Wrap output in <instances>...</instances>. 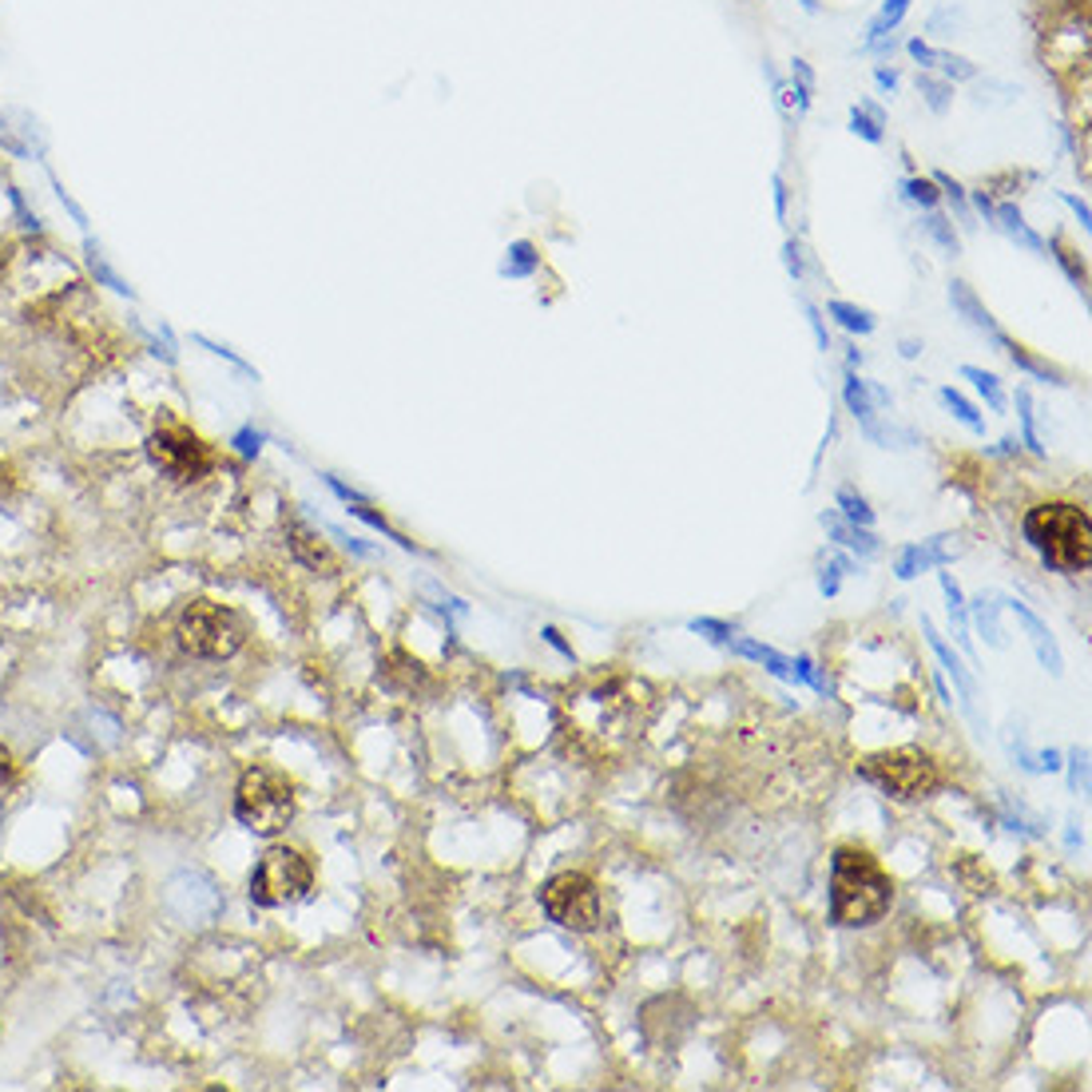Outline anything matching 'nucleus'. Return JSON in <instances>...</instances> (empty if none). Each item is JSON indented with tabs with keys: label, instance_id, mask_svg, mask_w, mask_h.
<instances>
[{
	"label": "nucleus",
	"instance_id": "1",
	"mask_svg": "<svg viewBox=\"0 0 1092 1092\" xmlns=\"http://www.w3.org/2000/svg\"><path fill=\"white\" fill-rule=\"evenodd\" d=\"M894 902V882L874 854L859 847H838L831 859V921L859 930L874 926Z\"/></svg>",
	"mask_w": 1092,
	"mask_h": 1092
},
{
	"label": "nucleus",
	"instance_id": "2",
	"mask_svg": "<svg viewBox=\"0 0 1092 1092\" xmlns=\"http://www.w3.org/2000/svg\"><path fill=\"white\" fill-rule=\"evenodd\" d=\"M1021 532L1029 540L1037 556L1053 572H1065V577H1077V572H1089L1092 565V525L1089 513L1080 504L1068 501H1044L1033 504L1025 521H1021Z\"/></svg>",
	"mask_w": 1092,
	"mask_h": 1092
},
{
	"label": "nucleus",
	"instance_id": "3",
	"mask_svg": "<svg viewBox=\"0 0 1092 1092\" xmlns=\"http://www.w3.org/2000/svg\"><path fill=\"white\" fill-rule=\"evenodd\" d=\"M295 783L283 771L251 767L234 791V819L255 835H279L295 819Z\"/></svg>",
	"mask_w": 1092,
	"mask_h": 1092
},
{
	"label": "nucleus",
	"instance_id": "4",
	"mask_svg": "<svg viewBox=\"0 0 1092 1092\" xmlns=\"http://www.w3.org/2000/svg\"><path fill=\"white\" fill-rule=\"evenodd\" d=\"M175 639L187 656H199V660H227L234 651L243 648L246 628L243 620L223 608V604L211 601H196L187 604L179 624H175Z\"/></svg>",
	"mask_w": 1092,
	"mask_h": 1092
},
{
	"label": "nucleus",
	"instance_id": "5",
	"mask_svg": "<svg viewBox=\"0 0 1092 1092\" xmlns=\"http://www.w3.org/2000/svg\"><path fill=\"white\" fill-rule=\"evenodd\" d=\"M314 886V866L302 850L295 847H270L262 859H258L255 874H251V902L262 909L286 906V902H298V898L310 894Z\"/></svg>",
	"mask_w": 1092,
	"mask_h": 1092
},
{
	"label": "nucleus",
	"instance_id": "6",
	"mask_svg": "<svg viewBox=\"0 0 1092 1092\" xmlns=\"http://www.w3.org/2000/svg\"><path fill=\"white\" fill-rule=\"evenodd\" d=\"M148 457L151 466L167 473L172 481H199L207 477L211 466H215V454H211V445L199 437L191 426L175 418H163L148 437Z\"/></svg>",
	"mask_w": 1092,
	"mask_h": 1092
},
{
	"label": "nucleus",
	"instance_id": "7",
	"mask_svg": "<svg viewBox=\"0 0 1092 1092\" xmlns=\"http://www.w3.org/2000/svg\"><path fill=\"white\" fill-rule=\"evenodd\" d=\"M862 779H871L874 786H882L886 795L894 798H926L938 791L942 774L933 767L930 755H921L914 747H898V751H878L859 767Z\"/></svg>",
	"mask_w": 1092,
	"mask_h": 1092
},
{
	"label": "nucleus",
	"instance_id": "8",
	"mask_svg": "<svg viewBox=\"0 0 1092 1092\" xmlns=\"http://www.w3.org/2000/svg\"><path fill=\"white\" fill-rule=\"evenodd\" d=\"M540 906H544L549 921H556L561 930L592 933L601 926V890H596L589 874L568 871L549 878L544 890H540Z\"/></svg>",
	"mask_w": 1092,
	"mask_h": 1092
},
{
	"label": "nucleus",
	"instance_id": "9",
	"mask_svg": "<svg viewBox=\"0 0 1092 1092\" xmlns=\"http://www.w3.org/2000/svg\"><path fill=\"white\" fill-rule=\"evenodd\" d=\"M167 906H172L184 921H191V926H207V921L219 914V894H215V886H211L207 878H199V874H179V878L167 886Z\"/></svg>",
	"mask_w": 1092,
	"mask_h": 1092
},
{
	"label": "nucleus",
	"instance_id": "10",
	"mask_svg": "<svg viewBox=\"0 0 1092 1092\" xmlns=\"http://www.w3.org/2000/svg\"><path fill=\"white\" fill-rule=\"evenodd\" d=\"M291 553H295L307 568H314L319 577H338V572H342L338 553H334L319 532H310L307 525H291Z\"/></svg>",
	"mask_w": 1092,
	"mask_h": 1092
},
{
	"label": "nucleus",
	"instance_id": "11",
	"mask_svg": "<svg viewBox=\"0 0 1092 1092\" xmlns=\"http://www.w3.org/2000/svg\"><path fill=\"white\" fill-rule=\"evenodd\" d=\"M1009 604V612L1017 616L1021 620V628H1025V636H1029V644H1033V651H1037V660H1041V668L1049 675H1065V660H1061V648H1056V639H1053V632L1041 624V616H1033L1029 608L1021 601H1006Z\"/></svg>",
	"mask_w": 1092,
	"mask_h": 1092
},
{
	"label": "nucleus",
	"instance_id": "12",
	"mask_svg": "<svg viewBox=\"0 0 1092 1092\" xmlns=\"http://www.w3.org/2000/svg\"><path fill=\"white\" fill-rule=\"evenodd\" d=\"M921 628H926V639H930V648H933V656L942 660V668L949 675H954V684H958V696H961V707L970 715H978V707H973V700H978V684H973V675H970V668L961 663V656L949 644H945L942 636H938V628L930 624V620H921Z\"/></svg>",
	"mask_w": 1092,
	"mask_h": 1092
},
{
	"label": "nucleus",
	"instance_id": "13",
	"mask_svg": "<svg viewBox=\"0 0 1092 1092\" xmlns=\"http://www.w3.org/2000/svg\"><path fill=\"white\" fill-rule=\"evenodd\" d=\"M949 302H954V310H958L961 319L970 322L973 331H982L985 338H994L997 346H1006V334H1001V326H997V319L989 314V310L982 307V298L973 295L970 291V283H961V279H954L949 283Z\"/></svg>",
	"mask_w": 1092,
	"mask_h": 1092
},
{
	"label": "nucleus",
	"instance_id": "14",
	"mask_svg": "<svg viewBox=\"0 0 1092 1092\" xmlns=\"http://www.w3.org/2000/svg\"><path fill=\"white\" fill-rule=\"evenodd\" d=\"M945 561H954L949 537H933V540H926V544H909V549H902V553H898L894 572L902 580H914L918 572H926V568H933V565H945Z\"/></svg>",
	"mask_w": 1092,
	"mask_h": 1092
},
{
	"label": "nucleus",
	"instance_id": "15",
	"mask_svg": "<svg viewBox=\"0 0 1092 1092\" xmlns=\"http://www.w3.org/2000/svg\"><path fill=\"white\" fill-rule=\"evenodd\" d=\"M994 227H997V231H1006L1017 246L1033 251V255H1041V251H1044V239L1033 231L1029 223H1025V215H1021L1017 203H994Z\"/></svg>",
	"mask_w": 1092,
	"mask_h": 1092
},
{
	"label": "nucleus",
	"instance_id": "16",
	"mask_svg": "<svg viewBox=\"0 0 1092 1092\" xmlns=\"http://www.w3.org/2000/svg\"><path fill=\"white\" fill-rule=\"evenodd\" d=\"M727 648L739 651V656H747V660H755V663H763V668H767L771 675H779V679H795V668H791V660H786V656H779L774 648H767V644H759V639L731 636V639H727Z\"/></svg>",
	"mask_w": 1092,
	"mask_h": 1092
},
{
	"label": "nucleus",
	"instance_id": "17",
	"mask_svg": "<svg viewBox=\"0 0 1092 1092\" xmlns=\"http://www.w3.org/2000/svg\"><path fill=\"white\" fill-rule=\"evenodd\" d=\"M823 525L831 528V537L835 540H842L847 549H854L859 556H878V540L866 532V525H854V521H847V516H838V513H823Z\"/></svg>",
	"mask_w": 1092,
	"mask_h": 1092
},
{
	"label": "nucleus",
	"instance_id": "18",
	"mask_svg": "<svg viewBox=\"0 0 1092 1092\" xmlns=\"http://www.w3.org/2000/svg\"><path fill=\"white\" fill-rule=\"evenodd\" d=\"M1001 350H1006V354H1009V362H1013V366L1025 369V374H1033V378H1037V381H1049V386H1068L1061 369L1049 366L1044 358H1037V354H1033V350H1025V346L1009 342V338H1006V346H1001Z\"/></svg>",
	"mask_w": 1092,
	"mask_h": 1092
},
{
	"label": "nucleus",
	"instance_id": "19",
	"mask_svg": "<svg viewBox=\"0 0 1092 1092\" xmlns=\"http://www.w3.org/2000/svg\"><path fill=\"white\" fill-rule=\"evenodd\" d=\"M537 270H540L537 246L528 243V239H516V243H509V251H504V262H501L504 279H532Z\"/></svg>",
	"mask_w": 1092,
	"mask_h": 1092
},
{
	"label": "nucleus",
	"instance_id": "20",
	"mask_svg": "<svg viewBox=\"0 0 1092 1092\" xmlns=\"http://www.w3.org/2000/svg\"><path fill=\"white\" fill-rule=\"evenodd\" d=\"M842 402H847V409L859 418V426L862 430H871L874 421V402H871V390H866V381L854 374V369H847V381H842Z\"/></svg>",
	"mask_w": 1092,
	"mask_h": 1092
},
{
	"label": "nucleus",
	"instance_id": "21",
	"mask_svg": "<svg viewBox=\"0 0 1092 1092\" xmlns=\"http://www.w3.org/2000/svg\"><path fill=\"white\" fill-rule=\"evenodd\" d=\"M961 378L973 381V390L982 393L985 405H989L994 414H1006L1009 397H1006V390H1001V378H997V374H989V369H982V366H961Z\"/></svg>",
	"mask_w": 1092,
	"mask_h": 1092
},
{
	"label": "nucleus",
	"instance_id": "22",
	"mask_svg": "<svg viewBox=\"0 0 1092 1092\" xmlns=\"http://www.w3.org/2000/svg\"><path fill=\"white\" fill-rule=\"evenodd\" d=\"M918 96L933 116H945V111L954 108V84L933 72H918Z\"/></svg>",
	"mask_w": 1092,
	"mask_h": 1092
},
{
	"label": "nucleus",
	"instance_id": "23",
	"mask_svg": "<svg viewBox=\"0 0 1092 1092\" xmlns=\"http://www.w3.org/2000/svg\"><path fill=\"white\" fill-rule=\"evenodd\" d=\"M826 314L842 326V331H850V334H874V326H878V319H874L871 310H862V307H854V302H842V298H835V302H826Z\"/></svg>",
	"mask_w": 1092,
	"mask_h": 1092
},
{
	"label": "nucleus",
	"instance_id": "24",
	"mask_svg": "<svg viewBox=\"0 0 1092 1092\" xmlns=\"http://www.w3.org/2000/svg\"><path fill=\"white\" fill-rule=\"evenodd\" d=\"M909 4H914V0H882L878 16H874L871 25H866V32H862V44H866V40H878V37H890V32L906 21Z\"/></svg>",
	"mask_w": 1092,
	"mask_h": 1092
},
{
	"label": "nucleus",
	"instance_id": "25",
	"mask_svg": "<svg viewBox=\"0 0 1092 1092\" xmlns=\"http://www.w3.org/2000/svg\"><path fill=\"white\" fill-rule=\"evenodd\" d=\"M938 402H942L945 409H949V414H954V418H958L970 433H985V418L978 414V405H973L970 397H961L954 386H942V390H938Z\"/></svg>",
	"mask_w": 1092,
	"mask_h": 1092
},
{
	"label": "nucleus",
	"instance_id": "26",
	"mask_svg": "<svg viewBox=\"0 0 1092 1092\" xmlns=\"http://www.w3.org/2000/svg\"><path fill=\"white\" fill-rule=\"evenodd\" d=\"M954 874H958L961 882H966V890H973V894H994V874L982 871V862L973 859V854H961V859L954 862Z\"/></svg>",
	"mask_w": 1092,
	"mask_h": 1092
},
{
	"label": "nucleus",
	"instance_id": "27",
	"mask_svg": "<svg viewBox=\"0 0 1092 1092\" xmlns=\"http://www.w3.org/2000/svg\"><path fill=\"white\" fill-rule=\"evenodd\" d=\"M1017 414H1021V442L1029 445L1037 457H1044L1049 449H1044L1041 433H1037V414H1033V393L1029 390H1017Z\"/></svg>",
	"mask_w": 1092,
	"mask_h": 1092
},
{
	"label": "nucleus",
	"instance_id": "28",
	"mask_svg": "<svg viewBox=\"0 0 1092 1092\" xmlns=\"http://www.w3.org/2000/svg\"><path fill=\"white\" fill-rule=\"evenodd\" d=\"M973 84H978L973 87V104H978V108H1006V104L1017 99V87L1001 84V80H985L982 84V76H978Z\"/></svg>",
	"mask_w": 1092,
	"mask_h": 1092
},
{
	"label": "nucleus",
	"instance_id": "29",
	"mask_svg": "<svg viewBox=\"0 0 1092 1092\" xmlns=\"http://www.w3.org/2000/svg\"><path fill=\"white\" fill-rule=\"evenodd\" d=\"M921 227H926V234H930L933 243L942 246L945 255H961V239H958V231H954V223L945 219V215H938V211H930V215H926V223H921Z\"/></svg>",
	"mask_w": 1092,
	"mask_h": 1092
},
{
	"label": "nucleus",
	"instance_id": "30",
	"mask_svg": "<svg viewBox=\"0 0 1092 1092\" xmlns=\"http://www.w3.org/2000/svg\"><path fill=\"white\" fill-rule=\"evenodd\" d=\"M973 624H978V632L989 639V648H1006V632L997 624V604H989L982 596V601L973 604Z\"/></svg>",
	"mask_w": 1092,
	"mask_h": 1092
},
{
	"label": "nucleus",
	"instance_id": "31",
	"mask_svg": "<svg viewBox=\"0 0 1092 1092\" xmlns=\"http://www.w3.org/2000/svg\"><path fill=\"white\" fill-rule=\"evenodd\" d=\"M938 68H942V80H949V84H966V80H978V64L970 60V56H958V52H942L938 56Z\"/></svg>",
	"mask_w": 1092,
	"mask_h": 1092
},
{
	"label": "nucleus",
	"instance_id": "32",
	"mask_svg": "<svg viewBox=\"0 0 1092 1092\" xmlns=\"http://www.w3.org/2000/svg\"><path fill=\"white\" fill-rule=\"evenodd\" d=\"M1049 251H1053V258H1056V262H1061V267H1065V274H1068V279H1073V283H1077L1080 295H1084V283H1089V270H1084V262H1080V258H1077V251H1068V246L1061 243V239H1053V243H1049Z\"/></svg>",
	"mask_w": 1092,
	"mask_h": 1092
},
{
	"label": "nucleus",
	"instance_id": "33",
	"mask_svg": "<svg viewBox=\"0 0 1092 1092\" xmlns=\"http://www.w3.org/2000/svg\"><path fill=\"white\" fill-rule=\"evenodd\" d=\"M902 199H909V203H918V207H926V211H933L938 203H942V191H938V184L933 179H906L902 184Z\"/></svg>",
	"mask_w": 1092,
	"mask_h": 1092
},
{
	"label": "nucleus",
	"instance_id": "34",
	"mask_svg": "<svg viewBox=\"0 0 1092 1092\" xmlns=\"http://www.w3.org/2000/svg\"><path fill=\"white\" fill-rule=\"evenodd\" d=\"M838 509H842V516L847 521H854V525H874V509L866 504V497H859L854 489H838Z\"/></svg>",
	"mask_w": 1092,
	"mask_h": 1092
},
{
	"label": "nucleus",
	"instance_id": "35",
	"mask_svg": "<svg viewBox=\"0 0 1092 1092\" xmlns=\"http://www.w3.org/2000/svg\"><path fill=\"white\" fill-rule=\"evenodd\" d=\"M850 132L859 135V139H866V144H874V148H878V144H882V139H886V127H882V123H874L871 116H866V111L859 108V104L850 108Z\"/></svg>",
	"mask_w": 1092,
	"mask_h": 1092
},
{
	"label": "nucleus",
	"instance_id": "36",
	"mask_svg": "<svg viewBox=\"0 0 1092 1092\" xmlns=\"http://www.w3.org/2000/svg\"><path fill=\"white\" fill-rule=\"evenodd\" d=\"M902 49H906L909 60L918 64V72H933V68H938V56H942V49H933L930 40H921V37H909Z\"/></svg>",
	"mask_w": 1092,
	"mask_h": 1092
},
{
	"label": "nucleus",
	"instance_id": "37",
	"mask_svg": "<svg viewBox=\"0 0 1092 1092\" xmlns=\"http://www.w3.org/2000/svg\"><path fill=\"white\" fill-rule=\"evenodd\" d=\"M933 184H938V191H942L949 203H954V211H958V219H970V207H966V187L954 179V175H945V172H933Z\"/></svg>",
	"mask_w": 1092,
	"mask_h": 1092
},
{
	"label": "nucleus",
	"instance_id": "38",
	"mask_svg": "<svg viewBox=\"0 0 1092 1092\" xmlns=\"http://www.w3.org/2000/svg\"><path fill=\"white\" fill-rule=\"evenodd\" d=\"M691 632L696 636H707V639H715V644H727V639L736 636V628L731 624H719V620H691Z\"/></svg>",
	"mask_w": 1092,
	"mask_h": 1092
},
{
	"label": "nucleus",
	"instance_id": "39",
	"mask_svg": "<svg viewBox=\"0 0 1092 1092\" xmlns=\"http://www.w3.org/2000/svg\"><path fill=\"white\" fill-rule=\"evenodd\" d=\"M961 21H966V13H961V9H938V13L930 16V32H942V28H949V32H954ZM949 32H945V37H949Z\"/></svg>",
	"mask_w": 1092,
	"mask_h": 1092
},
{
	"label": "nucleus",
	"instance_id": "40",
	"mask_svg": "<svg viewBox=\"0 0 1092 1092\" xmlns=\"http://www.w3.org/2000/svg\"><path fill=\"white\" fill-rule=\"evenodd\" d=\"M783 262H786V274L798 283V279H803V251H798L795 239H786L783 243Z\"/></svg>",
	"mask_w": 1092,
	"mask_h": 1092
},
{
	"label": "nucleus",
	"instance_id": "41",
	"mask_svg": "<svg viewBox=\"0 0 1092 1092\" xmlns=\"http://www.w3.org/2000/svg\"><path fill=\"white\" fill-rule=\"evenodd\" d=\"M874 84H878V92H882V96H894L898 84H902V76H898L894 68L878 64V68H874Z\"/></svg>",
	"mask_w": 1092,
	"mask_h": 1092
},
{
	"label": "nucleus",
	"instance_id": "42",
	"mask_svg": "<svg viewBox=\"0 0 1092 1092\" xmlns=\"http://www.w3.org/2000/svg\"><path fill=\"white\" fill-rule=\"evenodd\" d=\"M234 445H239V454L255 457L258 449H262V433H258V430H251V426H246V430H239V433H234Z\"/></svg>",
	"mask_w": 1092,
	"mask_h": 1092
},
{
	"label": "nucleus",
	"instance_id": "43",
	"mask_svg": "<svg viewBox=\"0 0 1092 1092\" xmlns=\"http://www.w3.org/2000/svg\"><path fill=\"white\" fill-rule=\"evenodd\" d=\"M803 314H807L810 331H814V342H819V350H831V334H826V326H823V314H819L814 307H803Z\"/></svg>",
	"mask_w": 1092,
	"mask_h": 1092
},
{
	"label": "nucleus",
	"instance_id": "44",
	"mask_svg": "<svg viewBox=\"0 0 1092 1092\" xmlns=\"http://www.w3.org/2000/svg\"><path fill=\"white\" fill-rule=\"evenodd\" d=\"M1061 199H1065V207L1080 219V227L1089 231V227H1092V211H1089V203H1084V199H1077V196H1073V191H1065V196H1061Z\"/></svg>",
	"mask_w": 1092,
	"mask_h": 1092
},
{
	"label": "nucleus",
	"instance_id": "45",
	"mask_svg": "<svg viewBox=\"0 0 1092 1092\" xmlns=\"http://www.w3.org/2000/svg\"><path fill=\"white\" fill-rule=\"evenodd\" d=\"M771 191H774V215H779V223L786 219V184H783V175H771Z\"/></svg>",
	"mask_w": 1092,
	"mask_h": 1092
},
{
	"label": "nucleus",
	"instance_id": "46",
	"mask_svg": "<svg viewBox=\"0 0 1092 1092\" xmlns=\"http://www.w3.org/2000/svg\"><path fill=\"white\" fill-rule=\"evenodd\" d=\"M838 572H842L838 565H826L823 568V577H819V589H823V596H835V592H838Z\"/></svg>",
	"mask_w": 1092,
	"mask_h": 1092
},
{
	"label": "nucleus",
	"instance_id": "47",
	"mask_svg": "<svg viewBox=\"0 0 1092 1092\" xmlns=\"http://www.w3.org/2000/svg\"><path fill=\"white\" fill-rule=\"evenodd\" d=\"M791 80H798V84H807V87H814V72H810V64L807 60H791Z\"/></svg>",
	"mask_w": 1092,
	"mask_h": 1092
},
{
	"label": "nucleus",
	"instance_id": "48",
	"mask_svg": "<svg viewBox=\"0 0 1092 1092\" xmlns=\"http://www.w3.org/2000/svg\"><path fill=\"white\" fill-rule=\"evenodd\" d=\"M52 184H56V179H52ZM56 196H60L64 211H68V215H72V219H76V223H84V211H80V203H76V199H72V196H68V191H64V187H60V184H56Z\"/></svg>",
	"mask_w": 1092,
	"mask_h": 1092
},
{
	"label": "nucleus",
	"instance_id": "49",
	"mask_svg": "<svg viewBox=\"0 0 1092 1092\" xmlns=\"http://www.w3.org/2000/svg\"><path fill=\"white\" fill-rule=\"evenodd\" d=\"M1084 763H1089V755H1084V751H1077V755H1073V783H1077V786H1089V774H1084Z\"/></svg>",
	"mask_w": 1092,
	"mask_h": 1092
},
{
	"label": "nucleus",
	"instance_id": "50",
	"mask_svg": "<svg viewBox=\"0 0 1092 1092\" xmlns=\"http://www.w3.org/2000/svg\"><path fill=\"white\" fill-rule=\"evenodd\" d=\"M973 207L982 211V219H985V223H994V199L985 196V191H973Z\"/></svg>",
	"mask_w": 1092,
	"mask_h": 1092
},
{
	"label": "nucleus",
	"instance_id": "51",
	"mask_svg": "<svg viewBox=\"0 0 1092 1092\" xmlns=\"http://www.w3.org/2000/svg\"><path fill=\"white\" fill-rule=\"evenodd\" d=\"M9 779H13V755H9V747H0V791L9 786Z\"/></svg>",
	"mask_w": 1092,
	"mask_h": 1092
},
{
	"label": "nucleus",
	"instance_id": "52",
	"mask_svg": "<svg viewBox=\"0 0 1092 1092\" xmlns=\"http://www.w3.org/2000/svg\"><path fill=\"white\" fill-rule=\"evenodd\" d=\"M540 636L549 639V644H553L556 651H565L568 660H572V648H568V644H565V636H561V632H556V628H544V632H540Z\"/></svg>",
	"mask_w": 1092,
	"mask_h": 1092
},
{
	"label": "nucleus",
	"instance_id": "53",
	"mask_svg": "<svg viewBox=\"0 0 1092 1092\" xmlns=\"http://www.w3.org/2000/svg\"><path fill=\"white\" fill-rule=\"evenodd\" d=\"M859 108L866 111V116H871L874 123H882V127H886V111L878 108V104H874V99H859Z\"/></svg>",
	"mask_w": 1092,
	"mask_h": 1092
},
{
	"label": "nucleus",
	"instance_id": "54",
	"mask_svg": "<svg viewBox=\"0 0 1092 1092\" xmlns=\"http://www.w3.org/2000/svg\"><path fill=\"white\" fill-rule=\"evenodd\" d=\"M918 354H921L918 338H902V358H918Z\"/></svg>",
	"mask_w": 1092,
	"mask_h": 1092
},
{
	"label": "nucleus",
	"instance_id": "55",
	"mask_svg": "<svg viewBox=\"0 0 1092 1092\" xmlns=\"http://www.w3.org/2000/svg\"><path fill=\"white\" fill-rule=\"evenodd\" d=\"M798 4H803V13H810V16L823 13V0H798Z\"/></svg>",
	"mask_w": 1092,
	"mask_h": 1092
},
{
	"label": "nucleus",
	"instance_id": "56",
	"mask_svg": "<svg viewBox=\"0 0 1092 1092\" xmlns=\"http://www.w3.org/2000/svg\"><path fill=\"white\" fill-rule=\"evenodd\" d=\"M847 362H850V369L862 366V350H859V346H847Z\"/></svg>",
	"mask_w": 1092,
	"mask_h": 1092
},
{
	"label": "nucleus",
	"instance_id": "57",
	"mask_svg": "<svg viewBox=\"0 0 1092 1092\" xmlns=\"http://www.w3.org/2000/svg\"><path fill=\"white\" fill-rule=\"evenodd\" d=\"M997 454H1017V442H1013V437H1006V442L997 445Z\"/></svg>",
	"mask_w": 1092,
	"mask_h": 1092
}]
</instances>
